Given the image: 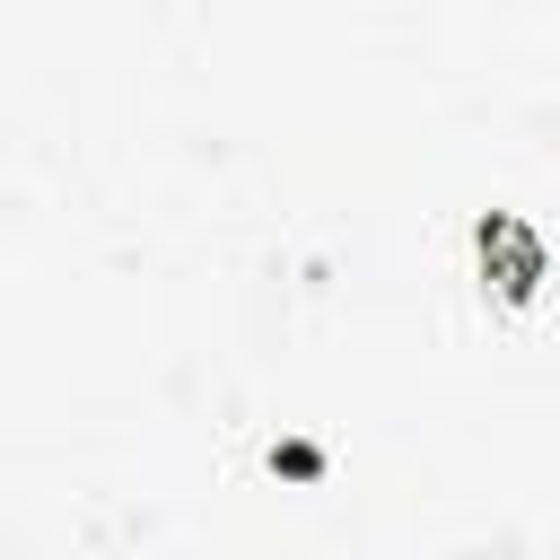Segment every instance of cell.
Masks as SVG:
<instances>
[{
    "label": "cell",
    "mask_w": 560,
    "mask_h": 560,
    "mask_svg": "<svg viewBox=\"0 0 560 560\" xmlns=\"http://www.w3.org/2000/svg\"><path fill=\"white\" fill-rule=\"evenodd\" d=\"M472 245H481V280H499V298L525 306V298L542 289V262H551V254H542V236H534L516 210H490V219L472 228Z\"/></svg>",
    "instance_id": "1"
}]
</instances>
